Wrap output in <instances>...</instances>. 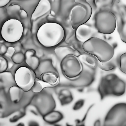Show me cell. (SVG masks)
Instances as JSON below:
<instances>
[{
    "label": "cell",
    "mask_w": 126,
    "mask_h": 126,
    "mask_svg": "<svg viewBox=\"0 0 126 126\" xmlns=\"http://www.w3.org/2000/svg\"><path fill=\"white\" fill-rule=\"evenodd\" d=\"M65 36L63 28L60 24L53 22H47L38 28L37 33L39 43L45 47L54 46L60 43Z\"/></svg>",
    "instance_id": "obj_1"
},
{
    "label": "cell",
    "mask_w": 126,
    "mask_h": 126,
    "mask_svg": "<svg viewBox=\"0 0 126 126\" xmlns=\"http://www.w3.org/2000/svg\"><path fill=\"white\" fill-rule=\"evenodd\" d=\"M126 83L116 75L110 74L101 77L97 88L101 100L109 96H119L125 93Z\"/></svg>",
    "instance_id": "obj_2"
},
{
    "label": "cell",
    "mask_w": 126,
    "mask_h": 126,
    "mask_svg": "<svg viewBox=\"0 0 126 126\" xmlns=\"http://www.w3.org/2000/svg\"><path fill=\"white\" fill-rule=\"evenodd\" d=\"M82 47L86 52L95 56L102 62L110 60L114 54V49L111 46L96 37H92L84 42Z\"/></svg>",
    "instance_id": "obj_3"
},
{
    "label": "cell",
    "mask_w": 126,
    "mask_h": 126,
    "mask_svg": "<svg viewBox=\"0 0 126 126\" xmlns=\"http://www.w3.org/2000/svg\"><path fill=\"white\" fill-rule=\"evenodd\" d=\"M80 3L75 6L72 9L70 15L71 25L73 29L87 22L92 13L90 5L85 0H76Z\"/></svg>",
    "instance_id": "obj_4"
},
{
    "label": "cell",
    "mask_w": 126,
    "mask_h": 126,
    "mask_svg": "<svg viewBox=\"0 0 126 126\" xmlns=\"http://www.w3.org/2000/svg\"><path fill=\"white\" fill-rule=\"evenodd\" d=\"M95 26L99 32L110 34L115 30L116 20L113 13L105 9L100 10L95 16Z\"/></svg>",
    "instance_id": "obj_5"
},
{
    "label": "cell",
    "mask_w": 126,
    "mask_h": 126,
    "mask_svg": "<svg viewBox=\"0 0 126 126\" xmlns=\"http://www.w3.org/2000/svg\"><path fill=\"white\" fill-rule=\"evenodd\" d=\"M60 67L63 74L68 79L77 77L83 71V66L80 61L72 54L67 55L62 59Z\"/></svg>",
    "instance_id": "obj_6"
},
{
    "label": "cell",
    "mask_w": 126,
    "mask_h": 126,
    "mask_svg": "<svg viewBox=\"0 0 126 126\" xmlns=\"http://www.w3.org/2000/svg\"><path fill=\"white\" fill-rule=\"evenodd\" d=\"M105 126H126V103H120L113 106L104 119Z\"/></svg>",
    "instance_id": "obj_7"
},
{
    "label": "cell",
    "mask_w": 126,
    "mask_h": 126,
    "mask_svg": "<svg viewBox=\"0 0 126 126\" xmlns=\"http://www.w3.org/2000/svg\"><path fill=\"white\" fill-rule=\"evenodd\" d=\"M23 31L21 22L18 19H12L7 20L3 24L1 29V35L6 41L13 43L20 39Z\"/></svg>",
    "instance_id": "obj_8"
},
{
    "label": "cell",
    "mask_w": 126,
    "mask_h": 126,
    "mask_svg": "<svg viewBox=\"0 0 126 126\" xmlns=\"http://www.w3.org/2000/svg\"><path fill=\"white\" fill-rule=\"evenodd\" d=\"M36 78V75L33 70L25 66L19 67L15 74V80L16 84L25 92L32 89Z\"/></svg>",
    "instance_id": "obj_9"
},
{
    "label": "cell",
    "mask_w": 126,
    "mask_h": 126,
    "mask_svg": "<svg viewBox=\"0 0 126 126\" xmlns=\"http://www.w3.org/2000/svg\"><path fill=\"white\" fill-rule=\"evenodd\" d=\"M52 7L48 0H40L32 14L31 21L33 27L46 23L48 16L50 14Z\"/></svg>",
    "instance_id": "obj_10"
},
{
    "label": "cell",
    "mask_w": 126,
    "mask_h": 126,
    "mask_svg": "<svg viewBox=\"0 0 126 126\" xmlns=\"http://www.w3.org/2000/svg\"><path fill=\"white\" fill-rule=\"evenodd\" d=\"M95 79V77L93 76H81L80 74L75 78L68 79L67 82L61 83H59L56 86L61 88V89H76L79 92H81L84 88L91 85L94 82Z\"/></svg>",
    "instance_id": "obj_11"
},
{
    "label": "cell",
    "mask_w": 126,
    "mask_h": 126,
    "mask_svg": "<svg viewBox=\"0 0 126 126\" xmlns=\"http://www.w3.org/2000/svg\"><path fill=\"white\" fill-rule=\"evenodd\" d=\"M115 9L111 11L117 22V30L122 40L126 43V5L115 6Z\"/></svg>",
    "instance_id": "obj_12"
},
{
    "label": "cell",
    "mask_w": 126,
    "mask_h": 126,
    "mask_svg": "<svg viewBox=\"0 0 126 126\" xmlns=\"http://www.w3.org/2000/svg\"><path fill=\"white\" fill-rule=\"evenodd\" d=\"M92 29L90 27L83 24L76 29V38L79 41L84 42L92 37Z\"/></svg>",
    "instance_id": "obj_13"
},
{
    "label": "cell",
    "mask_w": 126,
    "mask_h": 126,
    "mask_svg": "<svg viewBox=\"0 0 126 126\" xmlns=\"http://www.w3.org/2000/svg\"><path fill=\"white\" fill-rule=\"evenodd\" d=\"M35 53V50L29 49L26 51L25 55L26 63L33 70L37 68L40 64L39 59L34 56Z\"/></svg>",
    "instance_id": "obj_14"
},
{
    "label": "cell",
    "mask_w": 126,
    "mask_h": 126,
    "mask_svg": "<svg viewBox=\"0 0 126 126\" xmlns=\"http://www.w3.org/2000/svg\"><path fill=\"white\" fill-rule=\"evenodd\" d=\"M64 118L62 113L59 111L53 110L44 115L43 119L46 122L52 124L60 122Z\"/></svg>",
    "instance_id": "obj_15"
},
{
    "label": "cell",
    "mask_w": 126,
    "mask_h": 126,
    "mask_svg": "<svg viewBox=\"0 0 126 126\" xmlns=\"http://www.w3.org/2000/svg\"><path fill=\"white\" fill-rule=\"evenodd\" d=\"M42 80L49 84L50 86H56L60 83L59 75L52 72H48L44 73L42 77Z\"/></svg>",
    "instance_id": "obj_16"
},
{
    "label": "cell",
    "mask_w": 126,
    "mask_h": 126,
    "mask_svg": "<svg viewBox=\"0 0 126 126\" xmlns=\"http://www.w3.org/2000/svg\"><path fill=\"white\" fill-rule=\"evenodd\" d=\"M24 91L18 86H11L9 89V92L10 99L13 102L18 103L22 98Z\"/></svg>",
    "instance_id": "obj_17"
},
{
    "label": "cell",
    "mask_w": 126,
    "mask_h": 126,
    "mask_svg": "<svg viewBox=\"0 0 126 126\" xmlns=\"http://www.w3.org/2000/svg\"><path fill=\"white\" fill-rule=\"evenodd\" d=\"M114 0H94V4L98 9L110 11L114 3Z\"/></svg>",
    "instance_id": "obj_18"
},
{
    "label": "cell",
    "mask_w": 126,
    "mask_h": 126,
    "mask_svg": "<svg viewBox=\"0 0 126 126\" xmlns=\"http://www.w3.org/2000/svg\"><path fill=\"white\" fill-rule=\"evenodd\" d=\"M78 58L80 61L92 68H94L96 66V63L95 60L89 55L82 54L79 56Z\"/></svg>",
    "instance_id": "obj_19"
},
{
    "label": "cell",
    "mask_w": 126,
    "mask_h": 126,
    "mask_svg": "<svg viewBox=\"0 0 126 126\" xmlns=\"http://www.w3.org/2000/svg\"><path fill=\"white\" fill-rule=\"evenodd\" d=\"M50 86L49 85L43 80L36 78L34 83L32 89L34 93H39L41 92L45 88Z\"/></svg>",
    "instance_id": "obj_20"
},
{
    "label": "cell",
    "mask_w": 126,
    "mask_h": 126,
    "mask_svg": "<svg viewBox=\"0 0 126 126\" xmlns=\"http://www.w3.org/2000/svg\"><path fill=\"white\" fill-rule=\"evenodd\" d=\"M110 60L104 62H101L98 61V67L102 70L106 71L114 69L116 67V64L114 61Z\"/></svg>",
    "instance_id": "obj_21"
},
{
    "label": "cell",
    "mask_w": 126,
    "mask_h": 126,
    "mask_svg": "<svg viewBox=\"0 0 126 126\" xmlns=\"http://www.w3.org/2000/svg\"><path fill=\"white\" fill-rule=\"evenodd\" d=\"M21 9V7L18 5H11L7 8V12L9 16L13 17L17 15H19V12Z\"/></svg>",
    "instance_id": "obj_22"
},
{
    "label": "cell",
    "mask_w": 126,
    "mask_h": 126,
    "mask_svg": "<svg viewBox=\"0 0 126 126\" xmlns=\"http://www.w3.org/2000/svg\"><path fill=\"white\" fill-rule=\"evenodd\" d=\"M72 50L70 49V48L65 47H59L56 48L54 49V52L57 56L59 58H61L62 57L63 58L65 56L64 55L65 53L67 54L66 52L68 54H71L70 53L72 54Z\"/></svg>",
    "instance_id": "obj_23"
},
{
    "label": "cell",
    "mask_w": 126,
    "mask_h": 126,
    "mask_svg": "<svg viewBox=\"0 0 126 126\" xmlns=\"http://www.w3.org/2000/svg\"><path fill=\"white\" fill-rule=\"evenodd\" d=\"M58 97L61 105L64 106L71 103L73 100V95L67 96L58 94Z\"/></svg>",
    "instance_id": "obj_24"
},
{
    "label": "cell",
    "mask_w": 126,
    "mask_h": 126,
    "mask_svg": "<svg viewBox=\"0 0 126 126\" xmlns=\"http://www.w3.org/2000/svg\"><path fill=\"white\" fill-rule=\"evenodd\" d=\"M118 63L120 70L126 74V52L120 56Z\"/></svg>",
    "instance_id": "obj_25"
},
{
    "label": "cell",
    "mask_w": 126,
    "mask_h": 126,
    "mask_svg": "<svg viewBox=\"0 0 126 126\" xmlns=\"http://www.w3.org/2000/svg\"><path fill=\"white\" fill-rule=\"evenodd\" d=\"M11 58L14 63L19 64L24 61L25 59V56L22 53L19 52L14 54L11 57Z\"/></svg>",
    "instance_id": "obj_26"
},
{
    "label": "cell",
    "mask_w": 126,
    "mask_h": 126,
    "mask_svg": "<svg viewBox=\"0 0 126 126\" xmlns=\"http://www.w3.org/2000/svg\"><path fill=\"white\" fill-rule=\"evenodd\" d=\"M94 105V104H92L89 107L82 119L81 120L76 119L75 120V122L76 126H80L85 125L86 120L88 114L91 109L93 107Z\"/></svg>",
    "instance_id": "obj_27"
},
{
    "label": "cell",
    "mask_w": 126,
    "mask_h": 126,
    "mask_svg": "<svg viewBox=\"0 0 126 126\" xmlns=\"http://www.w3.org/2000/svg\"><path fill=\"white\" fill-rule=\"evenodd\" d=\"M8 63L6 59L3 57H0V72H5L7 69Z\"/></svg>",
    "instance_id": "obj_28"
},
{
    "label": "cell",
    "mask_w": 126,
    "mask_h": 126,
    "mask_svg": "<svg viewBox=\"0 0 126 126\" xmlns=\"http://www.w3.org/2000/svg\"><path fill=\"white\" fill-rule=\"evenodd\" d=\"M85 102L83 99H80L77 101L74 104L73 109L74 110H78L80 109L83 106Z\"/></svg>",
    "instance_id": "obj_29"
},
{
    "label": "cell",
    "mask_w": 126,
    "mask_h": 126,
    "mask_svg": "<svg viewBox=\"0 0 126 126\" xmlns=\"http://www.w3.org/2000/svg\"><path fill=\"white\" fill-rule=\"evenodd\" d=\"M15 50V49L14 47H9L7 48V52L5 55L6 56L11 57L14 54Z\"/></svg>",
    "instance_id": "obj_30"
},
{
    "label": "cell",
    "mask_w": 126,
    "mask_h": 126,
    "mask_svg": "<svg viewBox=\"0 0 126 126\" xmlns=\"http://www.w3.org/2000/svg\"><path fill=\"white\" fill-rule=\"evenodd\" d=\"M7 48L4 44H0V54H5L7 52Z\"/></svg>",
    "instance_id": "obj_31"
},
{
    "label": "cell",
    "mask_w": 126,
    "mask_h": 126,
    "mask_svg": "<svg viewBox=\"0 0 126 126\" xmlns=\"http://www.w3.org/2000/svg\"><path fill=\"white\" fill-rule=\"evenodd\" d=\"M19 15L20 17L22 19H25L28 17L27 13L24 10H20L19 12Z\"/></svg>",
    "instance_id": "obj_32"
},
{
    "label": "cell",
    "mask_w": 126,
    "mask_h": 126,
    "mask_svg": "<svg viewBox=\"0 0 126 126\" xmlns=\"http://www.w3.org/2000/svg\"><path fill=\"white\" fill-rule=\"evenodd\" d=\"M10 0H0V7H3L7 4Z\"/></svg>",
    "instance_id": "obj_33"
},
{
    "label": "cell",
    "mask_w": 126,
    "mask_h": 126,
    "mask_svg": "<svg viewBox=\"0 0 126 126\" xmlns=\"http://www.w3.org/2000/svg\"><path fill=\"white\" fill-rule=\"evenodd\" d=\"M101 122L100 120L98 119L95 121L94 123V126H100L101 125Z\"/></svg>",
    "instance_id": "obj_34"
},
{
    "label": "cell",
    "mask_w": 126,
    "mask_h": 126,
    "mask_svg": "<svg viewBox=\"0 0 126 126\" xmlns=\"http://www.w3.org/2000/svg\"><path fill=\"white\" fill-rule=\"evenodd\" d=\"M94 0H85L90 5L94 4Z\"/></svg>",
    "instance_id": "obj_35"
},
{
    "label": "cell",
    "mask_w": 126,
    "mask_h": 126,
    "mask_svg": "<svg viewBox=\"0 0 126 126\" xmlns=\"http://www.w3.org/2000/svg\"><path fill=\"white\" fill-rule=\"evenodd\" d=\"M50 14L52 16H55V12L52 10H51Z\"/></svg>",
    "instance_id": "obj_36"
},
{
    "label": "cell",
    "mask_w": 126,
    "mask_h": 126,
    "mask_svg": "<svg viewBox=\"0 0 126 126\" xmlns=\"http://www.w3.org/2000/svg\"><path fill=\"white\" fill-rule=\"evenodd\" d=\"M50 3L51 6L55 1V0H48Z\"/></svg>",
    "instance_id": "obj_37"
}]
</instances>
